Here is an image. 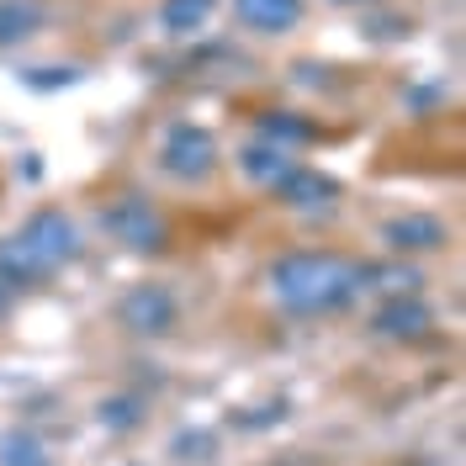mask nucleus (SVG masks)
Masks as SVG:
<instances>
[{"instance_id": "obj_1", "label": "nucleus", "mask_w": 466, "mask_h": 466, "mask_svg": "<svg viewBox=\"0 0 466 466\" xmlns=\"http://www.w3.org/2000/svg\"><path fill=\"white\" fill-rule=\"evenodd\" d=\"M366 287H371V265L350 260L339 249H291V255L270 265V291L297 319L345 313Z\"/></svg>"}, {"instance_id": "obj_2", "label": "nucleus", "mask_w": 466, "mask_h": 466, "mask_svg": "<svg viewBox=\"0 0 466 466\" xmlns=\"http://www.w3.org/2000/svg\"><path fill=\"white\" fill-rule=\"evenodd\" d=\"M75 255H80V228H75V218L58 212V207H37L11 238H0V287L5 291L37 287V281L58 276Z\"/></svg>"}, {"instance_id": "obj_3", "label": "nucleus", "mask_w": 466, "mask_h": 466, "mask_svg": "<svg viewBox=\"0 0 466 466\" xmlns=\"http://www.w3.org/2000/svg\"><path fill=\"white\" fill-rule=\"evenodd\" d=\"M101 228L112 233L122 249H133V255H165V244H170L165 212L148 197H138V191H122L112 207H101Z\"/></svg>"}, {"instance_id": "obj_4", "label": "nucleus", "mask_w": 466, "mask_h": 466, "mask_svg": "<svg viewBox=\"0 0 466 466\" xmlns=\"http://www.w3.org/2000/svg\"><path fill=\"white\" fill-rule=\"evenodd\" d=\"M159 165H165V175L186 180V186H202L207 175L218 170V138L197 122H175L165 133V144H159Z\"/></svg>"}, {"instance_id": "obj_5", "label": "nucleus", "mask_w": 466, "mask_h": 466, "mask_svg": "<svg viewBox=\"0 0 466 466\" xmlns=\"http://www.w3.org/2000/svg\"><path fill=\"white\" fill-rule=\"evenodd\" d=\"M116 323L133 329V334L159 339V334H170L175 323H180V302H175L170 287H159V281H138L133 291H122V302H116Z\"/></svg>"}, {"instance_id": "obj_6", "label": "nucleus", "mask_w": 466, "mask_h": 466, "mask_svg": "<svg viewBox=\"0 0 466 466\" xmlns=\"http://www.w3.org/2000/svg\"><path fill=\"white\" fill-rule=\"evenodd\" d=\"M308 0H233V16L249 32H291L302 27Z\"/></svg>"}, {"instance_id": "obj_7", "label": "nucleus", "mask_w": 466, "mask_h": 466, "mask_svg": "<svg viewBox=\"0 0 466 466\" xmlns=\"http://www.w3.org/2000/svg\"><path fill=\"white\" fill-rule=\"evenodd\" d=\"M381 238L392 244V249H440L451 228L430 218V212H403V218H392V223H381Z\"/></svg>"}, {"instance_id": "obj_8", "label": "nucleus", "mask_w": 466, "mask_h": 466, "mask_svg": "<svg viewBox=\"0 0 466 466\" xmlns=\"http://www.w3.org/2000/svg\"><path fill=\"white\" fill-rule=\"evenodd\" d=\"M238 170L249 175L255 186H270V191H276V186L297 170V159H291V148H276V144H260V138H255V144L238 148Z\"/></svg>"}, {"instance_id": "obj_9", "label": "nucleus", "mask_w": 466, "mask_h": 466, "mask_svg": "<svg viewBox=\"0 0 466 466\" xmlns=\"http://www.w3.org/2000/svg\"><path fill=\"white\" fill-rule=\"evenodd\" d=\"M430 323L435 319H430V308L419 297H392L377 319H371V329L387 334V339H419V334H430Z\"/></svg>"}, {"instance_id": "obj_10", "label": "nucleus", "mask_w": 466, "mask_h": 466, "mask_svg": "<svg viewBox=\"0 0 466 466\" xmlns=\"http://www.w3.org/2000/svg\"><path fill=\"white\" fill-rule=\"evenodd\" d=\"M276 197H281L287 207H302V212H313V207H329V202H334V197H339V186H334L329 175L302 170V165H297V170H291L287 180L276 186Z\"/></svg>"}, {"instance_id": "obj_11", "label": "nucleus", "mask_w": 466, "mask_h": 466, "mask_svg": "<svg viewBox=\"0 0 466 466\" xmlns=\"http://www.w3.org/2000/svg\"><path fill=\"white\" fill-rule=\"evenodd\" d=\"M43 22H48L43 0H0V48L27 43L32 32H43Z\"/></svg>"}, {"instance_id": "obj_12", "label": "nucleus", "mask_w": 466, "mask_h": 466, "mask_svg": "<svg viewBox=\"0 0 466 466\" xmlns=\"http://www.w3.org/2000/svg\"><path fill=\"white\" fill-rule=\"evenodd\" d=\"M255 127H260V144H276V148H297L313 138V122L297 112H260Z\"/></svg>"}, {"instance_id": "obj_13", "label": "nucleus", "mask_w": 466, "mask_h": 466, "mask_svg": "<svg viewBox=\"0 0 466 466\" xmlns=\"http://www.w3.org/2000/svg\"><path fill=\"white\" fill-rule=\"evenodd\" d=\"M212 5H218V0H165V5H159V27L170 32V37H186V32L207 27Z\"/></svg>"}, {"instance_id": "obj_14", "label": "nucleus", "mask_w": 466, "mask_h": 466, "mask_svg": "<svg viewBox=\"0 0 466 466\" xmlns=\"http://www.w3.org/2000/svg\"><path fill=\"white\" fill-rule=\"evenodd\" d=\"M0 466H54V456L43 451V440L37 435H5V445H0Z\"/></svg>"}, {"instance_id": "obj_15", "label": "nucleus", "mask_w": 466, "mask_h": 466, "mask_svg": "<svg viewBox=\"0 0 466 466\" xmlns=\"http://www.w3.org/2000/svg\"><path fill=\"white\" fill-rule=\"evenodd\" d=\"M101 419L112 430H127V424H138V408H133V398H112V403L101 408Z\"/></svg>"}, {"instance_id": "obj_16", "label": "nucleus", "mask_w": 466, "mask_h": 466, "mask_svg": "<svg viewBox=\"0 0 466 466\" xmlns=\"http://www.w3.org/2000/svg\"><path fill=\"white\" fill-rule=\"evenodd\" d=\"M5 308H11V291L0 287V313H5Z\"/></svg>"}, {"instance_id": "obj_17", "label": "nucleus", "mask_w": 466, "mask_h": 466, "mask_svg": "<svg viewBox=\"0 0 466 466\" xmlns=\"http://www.w3.org/2000/svg\"><path fill=\"white\" fill-rule=\"evenodd\" d=\"M334 5H366V0H334Z\"/></svg>"}]
</instances>
